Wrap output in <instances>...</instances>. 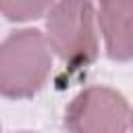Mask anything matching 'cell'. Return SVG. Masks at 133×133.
Here are the masks:
<instances>
[{"mask_svg":"<svg viewBox=\"0 0 133 133\" xmlns=\"http://www.w3.org/2000/svg\"><path fill=\"white\" fill-rule=\"evenodd\" d=\"M52 71V52L39 29H17L0 44V96H35Z\"/></svg>","mask_w":133,"mask_h":133,"instance_id":"1","label":"cell"},{"mask_svg":"<svg viewBox=\"0 0 133 133\" xmlns=\"http://www.w3.org/2000/svg\"><path fill=\"white\" fill-rule=\"evenodd\" d=\"M48 48L69 66L85 69L98 56L96 10L91 0H58L46 17Z\"/></svg>","mask_w":133,"mask_h":133,"instance_id":"2","label":"cell"},{"mask_svg":"<svg viewBox=\"0 0 133 133\" xmlns=\"http://www.w3.org/2000/svg\"><path fill=\"white\" fill-rule=\"evenodd\" d=\"M131 108L127 98L106 85H91L79 91L64 114L71 133H127Z\"/></svg>","mask_w":133,"mask_h":133,"instance_id":"3","label":"cell"},{"mask_svg":"<svg viewBox=\"0 0 133 133\" xmlns=\"http://www.w3.org/2000/svg\"><path fill=\"white\" fill-rule=\"evenodd\" d=\"M133 0H100V29L110 60L129 62L133 56Z\"/></svg>","mask_w":133,"mask_h":133,"instance_id":"4","label":"cell"},{"mask_svg":"<svg viewBox=\"0 0 133 133\" xmlns=\"http://www.w3.org/2000/svg\"><path fill=\"white\" fill-rule=\"evenodd\" d=\"M54 0H0V15L12 23H25L39 19Z\"/></svg>","mask_w":133,"mask_h":133,"instance_id":"5","label":"cell"},{"mask_svg":"<svg viewBox=\"0 0 133 133\" xmlns=\"http://www.w3.org/2000/svg\"><path fill=\"white\" fill-rule=\"evenodd\" d=\"M21 133H29V131H21Z\"/></svg>","mask_w":133,"mask_h":133,"instance_id":"6","label":"cell"}]
</instances>
